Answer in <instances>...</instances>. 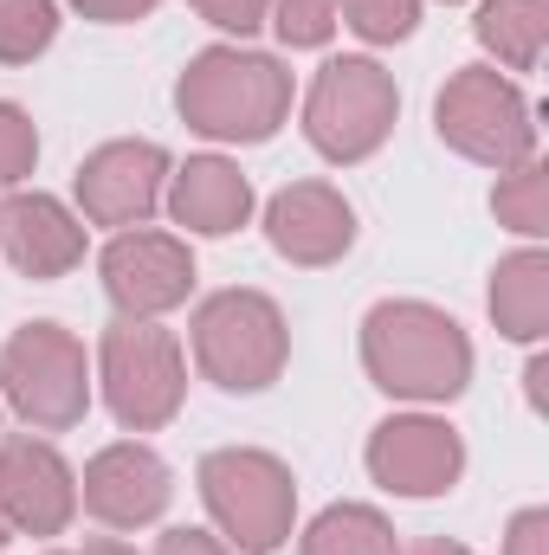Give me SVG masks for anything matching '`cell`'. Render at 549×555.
I'll return each mask as SVG.
<instances>
[{"label": "cell", "mask_w": 549, "mask_h": 555, "mask_svg": "<svg viewBox=\"0 0 549 555\" xmlns=\"http://www.w3.org/2000/svg\"><path fill=\"white\" fill-rule=\"evenodd\" d=\"M439 137L459 142L478 162H511L531 149V111L491 72H459L439 98Z\"/></svg>", "instance_id": "8"}, {"label": "cell", "mask_w": 549, "mask_h": 555, "mask_svg": "<svg viewBox=\"0 0 549 555\" xmlns=\"http://www.w3.org/2000/svg\"><path fill=\"white\" fill-rule=\"evenodd\" d=\"M369 465L388 491H408V498H433L459 478L465 452H459V433L439 426V420H388L375 426L369 439Z\"/></svg>", "instance_id": "9"}, {"label": "cell", "mask_w": 549, "mask_h": 555, "mask_svg": "<svg viewBox=\"0 0 549 555\" xmlns=\"http://www.w3.org/2000/svg\"><path fill=\"white\" fill-rule=\"evenodd\" d=\"M0 240H7V259L26 278H59L78 266L85 253V227L52 201V194H13L0 207Z\"/></svg>", "instance_id": "14"}, {"label": "cell", "mask_w": 549, "mask_h": 555, "mask_svg": "<svg viewBox=\"0 0 549 555\" xmlns=\"http://www.w3.org/2000/svg\"><path fill=\"white\" fill-rule=\"evenodd\" d=\"M33 155H39V142H33V124H26V111L0 104V188H13V181L33 168Z\"/></svg>", "instance_id": "23"}, {"label": "cell", "mask_w": 549, "mask_h": 555, "mask_svg": "<svg viewBox=\"0 0 549 555\" xmlns=\"http://www.w3.org/2000/svg\"><path fill=\"white\" fill-rule=\"evenodd\" d=\"M85 504L111 530H137L149 517H162V504H168V465L149 446H111L85 472Z\"/></svg>", "instance_id": "13"}, {"label": "cell", "mask_w": 549, "mask_h": 555, "mask_svg": "<svg viewBox=\"0 0 549 555\" xmlns=\"http://www.w3.org/2000/svg\"><path fill=\"white\" fill-rule=\"evenodd\" d=\"M7 537H13V524H7V511H0V550H7Z\"/></svg>", "instance_id": "30"}, {"label": "cell", "mask_w": 549, "mask_h": 555, "mask_svg": "<svg viewBox=\"0 0 549 555\" xmlns=\"http://www.w3.org/2000/svg\"><path fill=\"white\" fill-rule=\"evenodd\" d=\"M0 511L13 530L52 537L72 524V472L52 446L39 439H7L0 446Z\"/></svg>", "instance_id": "10"}, {"label": "cell", "mask_w": 549, "mask_h": 555, "mask_svg": "<svg viewBox=\"0 0 549 555\" xmlns=\"http://www.w3.org/2000/svg\"><path fill=\"white\" fill-rule=\"evenodd\" d=\"M291 104V78L259 52H201L181 78V111L207 137H272Z\"/></svg>", "instance_id": "2"}, {"label": "cell", "mask_w": 549, "mask_h": 555, "mask_svg": "<svg viewBox=\"0 0 549 555\" xmlns=\"http://www.w3.org/2000/svg\"><path fill=\"white\" fill-rule=\"evenodd\" d=\"M168 207H175V220L194 227V233H233V227L246 220V207H253V188H246L240 168H227V162L207 155V162H188V168H181Z\"/></svg>", "instance_id": "16"}, {"label": "cell", "mask_w": 549, "mask_h": 555, "mask_svg": "<svg viewBox=\"0 0 549 555\" xmlns=\"http://www.w3.org/2000/svg\"><path fill=\"white\" fill-rule=\"evenodd\" d=\"M201 491L240 550L266 555L291 537V472L266 452H214L201 465Z\"/></svg>", "instance_id": "4"}, {"label": "cell", "mask_w": 549, "mask_h": 555, "mask_svg": "<svg viewBox=\"0 0 549 555\" xmlns=\"http://www.w3.org/2000/svg\"><path fill=\"white\" fill-rule=\"evenodd\" d=\"M162 555H227L214 537H201V530H168L162 537Z\"/></svg>", "instance_id": "25"}, {"label": "cell", "mask_w": 549, "mask_h": 555, "mask_svg": "<svg viewBox=\"0 0 549 555\" xmlns=\"http://www.w3.org/2000/svg\"><path fill=\"white\" fill-rule=\"evenodd\" d=\"M478 39L498 46L518 72L537 65V46H544V0H485V13H478Z\"/></svg>", "instance_id": "18"}, {"label": "cell", "mask_w": 549, "mask_h": 555, "mask_svg": "<svg viewBox=\"0 0 549 555\" xmlns=\"http://www.w3.org/2000/svg\"><path fill=\"white\" fill-rule=\"evenodd\" d=\"M362 349H369V375L388 395H413V401H446L472 375V349L459 323L426 304H382L369 317Z\"/></svg>", "instance_id": "1"}, {"label": "cell", "mask_w": 549, "mask_h": 555, "mask_svg": "<svg viewBox=\"0 0 549 555\" xmlns=\"http://www.w3.org/2000/svg\"><path fill=\"white\" fill-rule=\"evenodd\" d=\"M0 382H7V401L33 426H72L85 414V349L59 323L20 330L0 356Z\"/></svg>", "instance_id": "6"}, {"label": "cell", "mask_w": 549, "mask_h": 555, "mask_svg": "<svg viewBox=\"0 0 549 555\" xmlns=\"http://www.w3.org/2000/svg\"><path fill=\"white\" fill-rule=\"evenodd\" d=\"M162 194V149L149 142H111L78 168V201L98 227H130Z\"/></svg>", "instance_id": "11"}, {"label": "cell", "mask_w": 549, "mask_h": 555, "mask_svg": "<svg viewBox=\"0 0 549 555\" xmlns=\"http://www.w3.org/2000/svg\"><path fill=\"white\" fill-rule=\"evenodd\" d=\"M214 26H227V33H246V26H259V13H266V0H194Z\"/></svg>", "instance_id": "24"}, {"label": "cell", "mask_w": 549, "mask_h": 555, "mask_svg": "<svg viewBox=\"0 0 549 555\" xmlns=\"http://www.w3.org/2000/svg\"><path fill=\"white\" fill-rule=\"evenodd\" d=\"M304 555H395V537H388V524H382L375 511L336 504V511H323V517L310 524Z\"/></svg>", "instance_id": "17"}, {"label": "cell", "mask_w": 549, "mask_h": 555, "mask_svg": "<svg viewBox=\"0 0 549 555\" xmlns=\"http://www.w3.org/2000/svg\"><path fill=\"white\" fill-rule=\"evenodd\" d=\"M336 26V0H278V33L291 46H323Z\"/></svg>", "instance_id": "22"}, {"label": "cell", "mask_w": 549, "mask_h": 555, "mask_svg": "<svg viewBox=\"0 0 549 555\" xmlns=\"http://www.w3.org/2000/svg\"><path fill=\"white\" fill-rule=\"evenodd\" d=\"M537 537H544V517H518V537H511V555H537Z\"/></svg>", "instance_id": "27"}, {"label": "cell", "mask_w": 549, "mask_h": 555, "mask_svg": "<svg viewBox=\"0 0 549 555\" xmlns=\"http://www.w3.org/2000/svg\"><path fill=\"white\" fill-rule=\"evenodd\" d=\"M194 356L220 388H266L284 362V323L259 291H220L194 317Z\"/></svg>", "instance_id": "3"}, {"label": "cell", "mask_w": 549, "mask_h": 555, "mask_svg": "<svg viewBox=\"0 0 549 555\" xmlns=\"http://www.w3.org/2000/svg\"><path fill=\"white\" fill-rule=\"evenodd\" d=\"M336 13H349V26L362 39H401V33H413V0H336Z\"/></svg>", "instance_id": "21"}, {"label": "cell", "mask_w": 549, "mask_h": 555, "mask_svg": "<svg viewBox=\"0 0 549 555\" xmlns=\"http://www.w3.org/2000/svg\"><path fill=\"white\" fill-rule=\"evenodd\" d=\"M85 555H137V550H124V543H91Z\"/></svg>", "instance_id": "29"}, {"label": "cell", "mask_w": 549, "mask_h": 555, "mask_svg": "<svg viewBox=\"0 0 549 555\" xmlns=\"http://www.w3.org/2000/svg\"><path fill=\"white\" fill-rule=\"evenodd\" d=\"M395 124V85L382 78V65L369 59H336L323 65L317 91H310V142L330 155V162H356L369 155L375 142L388 137Z\"/></svg>", "instance_id": "5"}, {"label": "cell", "mask_w": 549, "mask_h": 555, "mask_svg": "<svg viewBox=\"0 0 549 555\" xmlns=\"http://www.w3.org/2000/svg\"><path fill=\"white\" fill-rule=\"evenodd\" d=\"M272 246L304 266L336 259L349 246V207L330 188H284L272 201Z\"/></svg>", "instance_id": "15"}, {"label": "cell", "mask_w": 549, "mask_h": 555, "mask_svg": "<svg viewBox=\"0 0 549 555\" xmlns=\"http://www.w3.org/2000/svg\"><path fill=\"white\" fill-rule=\"evenodd\" d=\"M91 20H137V13H149L155 0H78Z\"/></svg>", "instance_id": "26"}, {"label": "cell", "mask_w": 549, "mask_h": 555, "mask_svg": "<svg viewBox=\"0 0 549 555\" xmlns=\"http://www.w3.org/2000/svg\"><path fill=\"white\" fill-rule=\"evenodd\" d=\"M52 0H0V59H33L52 39Z\"/></svg>", "instance_id": "20"}, {"label": "cell", "mask_w": 549, "mask_h": 555, "mask_svg": "<svg viewBox=\"0 0 549 555\" xmlns=\"http://www.w3.org/2000/svg\"><path fill=\"white\" fill-rule=\"evenodd\" d=\"M104 284H111V297L124 304V310H168V304H181L188 297V284H194V259L175 246V240H162V233H124L111 253H104Z\"/></svg>", "instance_id": "12"}, {"label": "cell", "mask_w": 549, "mask_h": 555, "mask_svg": "<svg viewBox=\"0 0 549 555\" xmlns=\"http://www.w3.org/2000/svg\"><path fill=\"white\" fill-rule=\"evenodd\" d=\"M104 382L124 426H162L181 401V349L155 323H117L104 336Z\"/></svg>", "instance_id": "7"}, {"label": "cell", "mask_w": 549, "mask_h": 555, "mask_svg": "<svg viewBox=\"0 0 549 555\" xmlns=\"http://www.w3.org/2000/svg\"><path fill=\"white\" fill-rule=\"evenodd\" d=\"M413 555H465V550H459V543H420Z\"/></svg>", "instance_id": "28"}, {"label": "cell", "mask_w": 549, "mask_h": 555, "mask_svg": "<svg viewBox=\"0 0 549 555\" xmlns=\"http://www.w3.org/2000/svg\"><path fill=\"white\" fill-rule=\"evenodd\" d=\"M491 310H498V323H505L511 336H537V330H544V259H537V253H524V259H511V266L498 272Z\"/></svg>", "instance_id": "19"}]
</instances>
